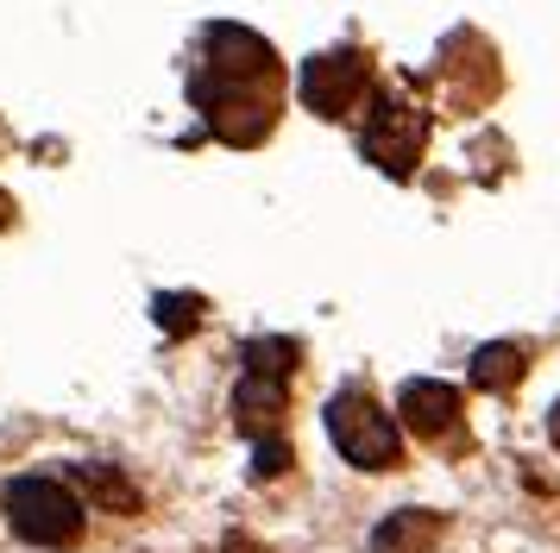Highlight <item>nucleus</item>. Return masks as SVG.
<instances>
[{"label":"nucleus","mask_w":560,"mask_h":553,"mask_svg":"<svg viewBox=\"0 0 560 553\" xmlns=\"http://www.w3.org/2000/svg\"><path fill=\"white\" fill-rule=\"evenodd\" d=\"M189 95L202 107V120L214 139L228 145H258L283 107V70L278 50L265 45L246 25H208L202 32V63L189 75Z\"/></svg>","instance_id":"1"},{"label":"nucleus","mask_w":560,"mask_h":553,"mask_svg":"<svg viewBox=\"0 0 560 553\" xmlns=\"http://www.w3.org/2000/svg\"><path fill=\"white\" fill-rule=\"evenodd\" d=\"M7 522L32 548H77L82 541V503L57 484V478H20L7 484Z\"/></svg>","instance_id":"2"},{"label":"nucleus","mask_w":560,"mask_h":553,"mask_svg":"<svg viewBox=\"0 0 560 553\" xmlns=\"http://www.w3.org/2000/svg\"><path fill=\"white\" fill-rule=\"evenodd\" d=\"M328 434H334V447L347 452L359 472H384V466L404 459V447H397V422H390L365 390H340V397L328 402Z\"/></svg>","instance_id":"3"},{"label":"nucleus","mask_w":560,"mask_h":553,"mask_svg":"<svg viewBox=\"0 0 560 553\" xmlns=\"http://www.w3.org/2000/svg\"><path fill=\"white\" fill-rule=\"evenodd\" d=\"M359 151L390 176H409L422 164V151H429V114L416 107V101H397V95H378L372 107V120L359 132Z\"/></svg>","instance_id":"4"},{"label":"nucleus","mask_w":560,"mask_h":553,"mask_svg":"<svg viewBox=\"0 0 560 553\" xmlns=\"http://www.w3.org/2000/svg\"><path fill=\"white\" fill-rule=\"evenodd\" d=\"M372 89V63L359 57V50H322V57H308L303 75H296V95H303L308 114H322V120H340V114H353L359 101Z\"/></svg>","instance_id":"5"},{"label":"nucleus","mask_w":560,"mask_h":553,"mask_svg":"<svg viewBox=\"0 0 560 553\" xmlns=\"http://www.w3.org/2000/svg\"><path fill=\"white\" fill-rule=\"evenodd\" d=\"M397 415H404L409 434H422L429 447H459L466 440V415H459V390L454 384H434V377H409L397 390Z\"/></svg>","instance_id":"6"},{"label":"nucleus","mask_w":560,"mask_h":553,"mask_svg":"<svg viewBox=\"0 0 560 553\" xmlns=\"http://www.w3.org/2000/svg\"><path fill=\"white\" fill-rule=\"evenodd\" d=\"M233 422L246 427L253 440H278L283 427V377H240V390H233Z\"/></svg>","instance_id":"7"},{"label":"nucleus","mask_w":560,"mask_h":553,"mask_svg":"<svg viewBox=\"0 0 560 553\" xmlns=\"http://www.w3.org/2000/svg\"><path fill=\"white\" fill-rule=\"evenodd\" d=\"M434 534H441V516H434V509H397V516L372 534V553H429Z\"/></svg>","instance_id":"8"},{"label":"nucleus","mask_w":560,"mask_h":553,"mask_svg":"<svg viewBox=\"0 0 560 553\" xmlns=\"http://www.w3.org/2000/svg\"><path fill=\"white\" fill-rule=\"evenodd\" d=\"M523 372H529V358L516 346H479V358H472V384H479V390H498V397L516 390Z\"/></svg>","instance_id":"9"},{"label":"nucleus","mask_w":560,"mask_h":553,"mask_svg":"<svg viewBox=\"0 0 560 553\" xmlns=\"http://www.w3.org/2000/svg\"><path fill=\"white\" fill-rule=\"evenodd\" d=\"M246 372L253 377H283V384H290L296 346H290V340H253V346H246Z\"/></svg>","instance_id":"10"},{"label":"nucleus","mask_w":560,"mask_h":553,"mask_svg":"<svg viewBox=\"0 0 560 553\" xmlns=\"http://www.w3.org/2000/svg\"><path fill=\"white\" fill-rule=\"evenodd\" d=\"M196 315H202L196 296H158V321L171 327V333H177V327H196Z\"/></svg>","instance_id":"11"},{"label":"nucleus","mask_w":560,"mask_h":553,"mask_svg":"<svg viewBox=\"0 0 560 553\" xmlns=\"http://www.w3.org/2000/svg\"><path fill=\"white\" fill-rule=\"evenodd\" d=\"M283 466H290V447H283V440H258V478L283 472Z\"/></svg>","instance_id":"12"},{"label":"nucleus","mask_w":560,"mask_h":553,"mask_svg":"<svg viewBox=\"0 0 560 553\" xmlns=\"http://www.w3.org/2000/svg\"><path fill=\"white\" fill-rule=\"evenodd\" d=\"M0 226H13V201L0 196Z\"/></svg>","instance_id":"13"},{"label":"nucleus","mask_w":560,"mask_h":553,"mask_svg":"<svg viewBox=\"0 0 560 553\" xmlns=\"http://www.w3.org/2000/svg\"><path fill=\"white\" fill-rule=\"evenodd\" d=\"M548 434H555V447H560V409H555V415H548Z\"/></svg>","instance_id":"14"}]
</instances>
